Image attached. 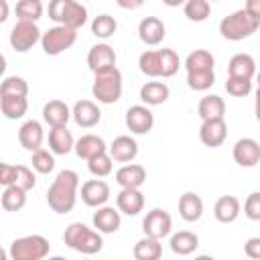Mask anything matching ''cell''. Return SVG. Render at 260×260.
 <instances>
[{"mask_svg":"<svg viewBox=\"0 0 260 260\" xmlns=\"http://www.w3.org/2000/svg\"><path fill=\"white\" fill-rule=\"evenodd\" d=\"M179 215L189 223L199 221L203 215V199L193 191L183 193L179 197Z\"/></svg>","mask_w":260,"mask_h":260,"instance_id":"cb8c5ba5","label":"cell"},{"mask_svg":"<svg viewBox=\"0 0 260 260\" xmlns=\"http://www.w3.org/2000/svg\"><path fill=\"white\" fill-rule=\"evenodd\" d=\"M244 215L252 221H260V191H254L244 201Z\"/></svg>","mask_w":260,"mask_h":260,"instance_id":"f6af8a7d","label":"cell"},{"mask_svg":"<svg viewBox=\"0 0 260 260\" xmlns=\"http://www.w3.org/2000/svg\"><path fill=\"white\" fill-rule=\"evenodd\" d=\"M138 69H140L146 77H162V69H160V49H148V51L140 53V57H138Z\"/></svg>","mask_w":260,"mask_h":260,"instance_id":"e575fe53","label":"cell"},{"mask_svg":"<svg viewBox=\"0 0 260 260\" xmlns=\"http://www.w3.org/2000/svg\"><path fill=\"white\" fill-rule=\"evenodd\" d=\"M254 116H256V120L260 122V85H258V89H256V100H254Z\"/></svg>","mask_w":260,"mask_h":260,"instance_id":"f907efd6","label":"cell"},{"mask_svg":"<svg viewBox=\"0 0 260 260\" xmlns=\"http://www.w3.org/2000/svg\"><path fill=\"white\" fill-rule=\"evenodd\" d=\"M228 75L252 79L256 75V61L248 53H236L228 63Z\"/></svg>","mask_w":260,"mask_h":260,"instance_id":"484cf974","label":"cell"},{"mask_svg":"<svg viewBox=\"0 0 260 260\" xmlns=\"http://www.w3.org/2000/svg\"><path fill=\"white\" fill-rule=\"evenodd\" d=\"M126 126L134 134H148L154 126V116L146 104L130 106L126 110Z\"/></svg>","mask_w":260,"mask_h":260,"instance_id":"30bf717a","label":"cell"},{"mask_svg":"<svg viewBox=\"0 0 260 260\" xmlns=\"http://www.w3.org/2000/svg\"><path fill=\"white\" fill-rule=\"evenodd\" d=\"M81 201L87 205V207H102L108 203L110 199V185L106 181H102L100 177L98 179H89L81 185Z\"/></svg>","mask_w":260,"mask_h":260,"instance_id":"7c38bea8","label":"cell"},{"mask_svg":"<svg viewBox=\"0 0 260 260\" xmlns=\"http://www.w3.org/2000/svg\"><path fill=\"white\" fill-rule=\"evenodd\" d=\"M256 79H258V85H260V71L256 73Z\"/></svg>","mask_w":260,"mask_h":260,"instance_id":"db71d44e","label":"cell"},{"mask_svg":"<svg viewBox=\"0 0 260 260\" xmlns=\"http://www.w3.org/2000/svg\"><path fill=\"white\" fill-rule=\"evenodd\" d=\"M43 140H45V134H43V126L41 122L37 120H26L20 128H18V142L24 150L28 152H35L39 148H43Z\"/></svg>","mask_w":260,"mask_h":260,"instance_id":"e0dca14e","label":"cell"},{"mask_svg":"<svg viewBox=\"0 0 260 260\" xmlns=\"http://www.w3.org/2000/svg\"><path fill=\"white\" fill-rule=\"evenodd\" d=\"M228 138V124L223 118H213V120H201V128H199V140L209 146V148H217L225 142Z\"/></svg>","mask_w":260,"mask_h":260,"instance_id":"8fae6325","label":"cell"},{"mask_svg":"<svg viewBox=\"0 0 260 260\" xmlns=\"http://www.w3.org/2000/svg\"><path fill=\"white\" fill-rule=\"evenodd\" d=\"M173 230V217L169 215V211L160 209V207H154L150 209L144 219H142V232L144 236H152V238H167Z\"/></svg>","mask_w":260,"mask_h":260,"instance_id":"9c48e42d","label":"cell"},{"mask_svg":"<svg viewBox=\"0 0 260 260\" xmlns=\"http://www.w3.org/2000/svg\"><path fill=\"white\" fill-rule=\"evenodd\" d=\"M240 211H242L240 199L234 197V195H221V197L215 201V205H213V215H215V219L221 221V223H232V221H236L238 215H240Z\"/></svg>","mask_w":260,"mask_h":260,"instance_id":"d4e9b609","label":"cell"},{"mask_svg":"<svg viewBox=\"0 0 260 260\" xmlns=\"http://www.w3.org/2000/svg\"><path fill=\"white\" fill-rule=\"evenodd\" d=\"M183 12L191 22H203L211 14V2L209 0H187L183 4Z\"/></svg>","mask_w":260,"mask_h":260,"instance_id":"d590c367","label":"cell"},{"mask_svg":"<svg viewBox=\"0 0 260 260\" xmlns=\"http://www.w3.org/2000/svg\"><path fill=\"white\" fill-rule=\"evenodd\" d=\"M116 28H118V22H116V18L110 16V14H98V16L91 20V32H93L98 39H110V37H114Z\"/></svg>","mask_w":260,"mask_h":260,"instance_id":"74e56055","label":"cell"},{"mask_svg":"<svg viewBox=\"0 0 260 260\" xmlns=\"http://www.w3.org/2000/svg\"><path fill=\"white\" fill-rule=\"evenodd\" d=\"M0 110L6 120H20L28 110L26 95H0Z\"/></svg>","mask_w":260,"mask_h":260,"instance_id":"f546056e","label":"cell"},{"mask_svg":"<svg viewBox=\"0 0 260 260\" xmlns=\"http://www.w3.org/2000/svg\"><path fill=\"white\" fill-rule=\"evenodd\" d=\"M225 91L234 98H246L252 91V79H244V77H232L228 75L225 81Z\"/></svg>","mask_w":260,"mask_h":260,"instance_id":"7bdbcfd3","label":"cell"},{"mask_svg":"<svg viewBox=\"0 0 260 260\" xmlns=\"http://www.w3.org/2000/svg\"><path fill=\"white\" fill-rule=\"evenodd\" d=\"M49 148L55 154H69L75 148L73 134L67 130V126H55L49 130Z\"/></svg>","mask_w":260,"mask_h":260,"instance_id":"4316f807","label":"cell"},{"mask_svg":"<svg viewBox=\"0 0 260 260\" xmlns=\"http://www.w3.org/2000/svg\"><path fill=\"white\" fill-rule=\"evenodd\" d=\"M215 83V71H197L187 73V85L193 91H207Z\"/></svg>","mask_w":260,"mask_h":260,"instance_id":"b9f144b4","label":"cell"},{"mask_svg":"<svg viewBox=\"0 0 260 260\" xmlns=\"http://www.w3.org/2000/svg\"><path fill=\"white\" fill-rule=\"evenodd\" d=\"M12 185L22 187L24 191L35 189V185H37V177H35L32 169H28L26 165H16V175H14V183H12Z\"/></svg>","mask_w":260,"mask_h":260,"instance_id":"ee69618b","label":"cell"},{"mask_svg":"<svg viewBox=\"0 0 260 260\" xmlns=\"http://www.w3.org/2000/svg\"><path fill=\"white\" fill-rule=\"evenodd\" d=\"M69 118H73L71 108L61 100H51L43 106V120L55 128V126H67Z\"/></svg>","mask_w":260,"mask_h":260,"instance_id":"7402d4cb","label":"cell"},{"mask_svg":"<svg viewBox=\"0 0 260 260\" xmlns=\"http://www.w3.org/2000/svg\"><path fill=\"white\" fill-rule=\"evenodd\" d=\"M93 85H91V93L100 104H116L122 98V73L118 67L93 73Z\"/></svg>","mask_w":260,"mask_h":260,"instance_id":"5b68a950","label":"cell"},{"mask_svg":"<svg viewBox=\"0 0 260 260\" xmlns=\"http://www.w3.org/2000/svg\"><path fill=\"white\" fill-rule=\"evenodd\" d=\"M63 242L67 248L79 252V254H98L104 248L102 232L87 228L81 221H73L63 232Z\"/></svg>","mask_w":260,"mask_h":260,"instance_id":"7a4b0ae2","label":"cell"},{"mask_svg":"<svg viewBox=\"0 0 260 260\" xmlns=\"http://www.w3.org/2000/svg\"><path fill=\"white\" fill-rule=\"evenodd\" d=\"M87 169H89V173L93 175V177H108L110 173H112V169H114V158L110 156V152L106 150V152H100L98 156H93V158H89L87 160Z\"/></svg>","mask_w":260,"mask_h":260,"instance_id":"ab89813d","label":"cell"},{"mask_svg":"<svg viewBox=\"0 0 260 260\" xmlns=\"http://www.w3.org/2000/svg\"><path fill=\"white\" fill-rule=\"evenodd\" d=\"M73 150H75V154L79 158L89 160V158L98 156L100 152H106L108 146H106V142H104L102 136H98V134H83L81 138L75 140V148Z\"/></svg>","mask_w":260,"mask_h":260,"instance_id":"603a6c76","label":"cell"},{"mask_svg":"<svg viewBox=\"0 0 260 260\" xmlns=\"http://www.w3.org/2000/svg\"><path fill=\"white\" fill-rule=\"evenodd\" d=\"M209 2H217V0H209Z\"/></svg>","mask_w":260,"mask_h":260,"instance_id":"11a10c76","label":"cell"},{"mask_svg":"<svg viewBox=\"0 0 260 260\" xmlns=\"http://www.w3.org/2000/svg\"><path fill=\"white\" fill-rule=\"evenodd\" d=\"M244 254L248 258H254V260H260V236H254V238H248L246 244H244Z\"/></svg>","mask_w":260,"mask_h":260,"instance_id":"7dc6e473","label":"cell"},{"mask_svg":"<svg viewBox=\"0 0 260 260\" xmlns=\"http://www.w3.org/2000/svg\"><path fill=\"white\" fill-rule=\"evenodd\" d=\"M26 203V191L18 185H8L4 187L2 191V197H0V205L4 211H20Z\"/></svg>","mask_w":260,"mask_h":260,"instance_id":"836d02e7","label":"cell"},{"mask_svg":"<svg viewBox=\"0 0 260 260\" xmlns=\"http://www.w3.org/2000/svg\"><path fill=\"white\" fill-rule=\"evenodd\" d=\"M132 254H134L136 260H158L162 256L160 240L158 238H152V236H144L142 240H138L134 244Z\"/></svg>","mask_w":260,"mask_h":260,"instance_id":"d6a6232c","label":"cell"},{"mask_svg":"<svg viewBox=\"0 0 260 260\" xmlns=\"http://www.w3.org/2000/svg\"><path fill=\"white\" fill-rule=\"evenodd\" d=\"M49 252H51V244L41 234L16 238L8 250L12 260H43L45 256H49Z\"/></svg>","mask_w":260,"mask_h":260,"instance_id":"8992f818","label":"cell"},{"mask_svg":"<svg viewBox=\"0 0 260 260\" xmlns=\"http://www.w3.org/2000/svg\"><path fill=\"white\" fill-rule=\"evenodd\" d=\"M171 250L179 256H189L193 254L197 248H199V236L195 232H189V230H181L177 234L171 236V242H169Z\"/></svg>","mask_w":260,"mask_h":260,"instance_id":"f1b7e54d","label":"cell"},{"mask_svg":"<svg viewBox=\"0 0 260 260\" xmlns=\"http://www.w3.org/2000/svg\"><path fill=\"white\" fill-rule=\"evenodd\" d=\"M187 0H162V4H167L169 8H177V6H181V4H185Z\"/></svg>","mask_w":260,"mask_h":260,"instance_id":"816d5d0a","label":"cell"},{"mask_svg":"<svg viewBox=\"0 0 260 260\" xmlns=\"http://www.w3.org/2000/svg\"><path fill=\"white\" fill-rule=\"evenodd\" d=\"M246 10L260 18V0H246Z\"/></svg>","mask_w":260,"mask_h":260,"instance_id":"681fc988","label":"cell"},{"mask_svg":"<svg viewBox=\"0 0 260 260\" xmlns=\"http://www.w3.org/2000/svg\"><path fill=\"white\" fill-rule=\"evenodd\" d=\"M167 35V28H165V22L156 16H144L140 22H138V37L144 45L148 47H154V45H160L162 39Z\"/></svg>","mask_w":260,"mask_h":260,"instance_id":"9a60e30c","label":"cell"},{"mask_svg":"<svg viewBox=\"0 0 260 260\" xmlns=\"http://www.w3.org/2000/svg\"><path fill=\"white\" fill-rule=\"evenodd\" d=\"M146 181V169L138 162H124L116 171V183L120 187H136L140 189Z\"/></svg>","mask_w":260,"mask_h":260,"instance_id":"44dd1931","label":"cell"},{"mask_svg":"<svg viewBox=\"0 0 260 260\" xmlns=\"http://www.w3.org/2000/svg\"><path fill=\"white\" fill-rule=\"evenodd\" d=\"M91 221H93V228L98 232H102V234H114V232L120 230V223H122L120 209H114L110 205H102L93 213Z\"/></svg>","mask_w":260,"mask_h":260,"instance_id":"ffe728a7","label":"cell"},{"mask_svg":"<svg viewBox=\"0 0 260 260\" xmlns=\"http://www.w3.org/2000/svg\"><path fill=\"white\" fill-rule=\"evenodd\" d=\"M0 4H2V16H0V20L4 22L8 18V2L6 0H0Z\"/></svg>","mask_w":260,"mask_h":260,"instance_id":"f5cc1de1","label":"cell"},{"mask_svg":"<svg viewBox=\"0 0 260 260\" xmlns=\"http://www.w3.org/2000/svg\"><path fill=\"white\" fill-rule=\"evenodd\" d=\"M215 67V57L205 51V49H195L187 55L185 59V69L187 73H197V71H213Z\"/></svg>","mask_w":260,"mask_h":260,"instance_id":"1f68e13d","label":"cell"},{"mask_svg":"<svg viewBox=\"0 0 260 260\" xmlns=\"http://www.w3.org/2000/svg\"><path fill=\"white\" fill-rule=\"evenodd\" d=\"M55 152L49 148H39V150H35L32 152V156H30V165H32V169L37 171V173H41V175H49L53 169H55V156H53Z\"/></svg>","mask_w":260,"mask_h":260,"instance_id":"f35d334b","label":"cell"},{"mask_svg":"<svg viewBox=\"0 0 260 260\" xmlns=\"http://www.w3.org/2000/svg\"><path fill=\"white\" fill-rule=\"evenodd\" d=\"M232 156L240 167L252 169L260 162V142L254 138H240L232 148Z\"/></svg>","mask_w":260,"mask_h":260,"instance_id":"4fadbf2b","label":"cell"},{"mask_svg":"<svg viewBox=\"0 0 260 260\" xmlns=\"http://www.w3.org/2000/svg\"><path fill=\"white\" fill-rule=\"evenodd\" d=\"M0 95H28V83L24 77L8 75L0 83Z\"/></svg>","mask_w":260,"mask_h":260,"instance_id":"60d3db41","label":"cell"},{"mask_svg":"<svg viewBox=\"0 0 260 260\" xmlns=\"http://www.w3.org/2000/svg\"><path fill=\"white\" fill-rule=\"evenodd\" d=\"M14 10H16L18 20L37 22L43 16V0H18Z\"/></svg>","mask_w":260,"mask_h":260,"instance_id":"8d00e7d4","label":"cell"},{"mask_svg":"<svg viewBox=\"0 0 260 260\" xmlns=\"http://www.w3.org/2000/svg\"><path fill=\"white\" fill-rule=\"evenodd\" d=\"M87 67L93 73H100V71H106V69L116 67V51L108 43L93 45L89 49V53H87Z\"/></svg>","mask_w":260,"mask_h":260,"instance_id":"5bb4252c","label":"cell"},{"mask_svg":"<svg viewBox=\"0 0 260 260\" xmlns=\"http://www.w3.org/2000/svg\"><path fill=\"white\" fill-rule=\"evenodd\" d=\"M71 112H73V120H75V124L79 128H93L102 120V110L91 100H79V102H75V106L71 108Z\"/></svg>","mask_w":260,"mask_h":260,"instance_id":"2e32d148","label":"cell"},{"mask_svg":"<svg viewBox=\"0 0 260 260\" xmlns=\"http://www.w3.org/2000/svg\"><path fill=\"white\" fill-rule=\"evenodd\" d=\"M47 12L55 24H65L77 30L87 22V8L79 0H49Z\"/></svg>","mask_w":260,"mask_h":260,"instance_id":"277c9868","label":"cell"},{"mask_svg":"<svg viewBox=\"0 0 260 260\" xmlns=\"http://www.w3.org/2000/svg\"><path fill=\"white\" fill-rule=\"evenodd\" d=\"M77 189H79V175L71 169H63L53 179L49 191H47V203L55 213H69L75 207L77 201Z\"/></svg>","mask_w":260,"mask_h":260,"instance_id":"6da1fadb","label":"cell"},{"mask_svg":"<svg viewBox=\"0 0 260 260\" xmlns=\"http://www.w3.org/2000/svg\"><path fill=\"white\" fill-rule=\"evenodd\" d=\"M108 152L116 162H132L138 156V142L132 136L122 134L112 140V144L108 146Z\"/></svg>","mask_w":260,"mask_h":260,"instance_id":"ac0fdd59","label":"cell"},{"mask_svg":"<svg viewBox=\"0 0 260 260\" xmlns=\"http://www.w3.org/2000/svg\"><path fill=\"white\" fill-rule=\"evenodd\" d=\"M258 26H260V18H256L252 12L242 8V10H236L221 18L219 35L228 41H244V39L252 37L258 30Z\"/></svg>","mask_w":260,"mask_h":260,"instance_id":"3957f363","label":"cell"},{"mask_svg":"<svg viewBox=\"0 0 260 260\" xmlns=\"http://www.w3.org/2000/svg\"><path fill=\"white\" fill-rule=\"evenodd\" d=\"M116 205L124 215H138L144 209V195L136 187H122L116 197Z\"/></svg>","mask_w":260,"mask_h":260,"instance_id":"d6986e66","label":"cell"},{"mask_svg":"<svg viewBox=\"0 0 260 260\" xmlns=\"http://www.w3.org/2000/svg\"><path fill=\"white\" fill-rule=\"evenodd\" d=\"M43 32L41 28L37 26V22H30V20H18L12 30H10V47L16 51V53H26L30 51L39 41H41Z\"/></svg>","mask_w":260,"mask_h":260,"instance_id":"ba28073f","label":"cell"},{"mask_svg":"<svg viewBox=\"0 0 260 260\" xmlns=\"http://www.w3.org/2000/svg\"><path fill=\"white\" fill-rule=\"evenodd\" d=\"M77 41V28L65 26V24H55L51 28H47L41 37V47L47 55L55 57L61 55L63 51L71 49Z\"/></svg>","mask_w":260,"mask_h":260,"instance_id":"52a82bcc","label":"cell"},{"mask_svg":"<svg viewBox=\"0 0 260 260\" xmlns=\"http://www.w3.org/2000/svg\"><path fill=\"white\" fill-rule=\"evenodd\" d=\"M14 175H16V165H8V162H2L0 165V185L8 187L14 183Z\"/></svg>","mask_w":260,"mask_h":260,"instance_id":"bcb514c9","label":"cell"},{"mask_svg":"<svg viewBox=\"0 0 260 260\" xmlns=\"http://www.w3.org/2000/svg\"><path fill=\"white\" fill-rule=\"evenodd\" d=\"M197 112H199V118L201 120L223 118V114H225V102H223V98H219L215 93H207V95H203L199 100Z\"/></svg>","mask_w":260,"mask_h":260,"instance_id":"4dcf8cb0","label":"cell"},{"mask_svg":"<svg viewBox=\"0 0 260 260\" xmlns=\"http://www.w3.org/2000/svg\"><path fill=\"white\" fill-rule=\"evenodd\" d=\"M116 4L122 8V10H136L144 4V0H116Z\"/></svg>","mask_w":260,"mask_h":260,"instance_id":"c3c4849f","label":"cell"},{"mask_svg":"<svg viewBox=\"0 0 260 260\" xmlns=\"http://www.w3.org/2000/svg\"><path fill=\"white\" fill-rule=\"evenodd\" d=\"M169 85L165 81H146L142 87H140V100L142 104L146 106H160L169 100Z\"/></svg>","mask_w":260,"mask_h":260,"instance_id":"83f0119b","label":"cell"}]
</instances>
